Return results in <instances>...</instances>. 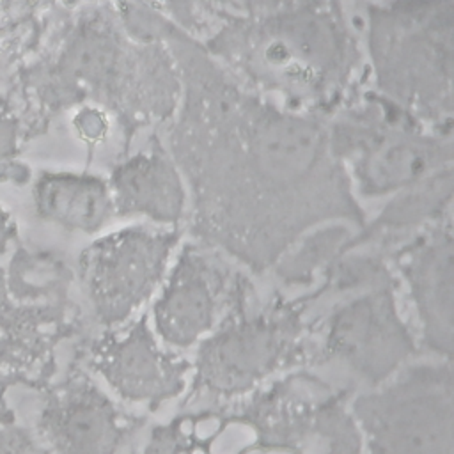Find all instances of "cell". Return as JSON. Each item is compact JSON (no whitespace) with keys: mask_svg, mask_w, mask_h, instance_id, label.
<instances>
[{"mask_svg":"<svg viewBox=\"0 0 454 454\" xmlns=\"http://www.w3.org/2000/svg\"><path fill=\"white\" fill-rule=\"evenodd\" d=\"M247 112L248 145H241L248 156L232 142H215L213 156L186 158L193 232L199 243L264 273L314 229L337 220L360 225L364 215L312 124L254 105Z\"/></svg>","mask_w":454,"mask_h":454,"instance_id":"6da1fadb","label":"cell"},{"mask_svg":"<svg viewBox=\"0 0 454 454\" xmlns=\"http://www.w3.org/2000/svg\"><path fill=\"white\" fill-rule=\"evenodd\" d=\"M349 397L303 367L245 397L186 410L206 454H358Z\"/></svg>","mask_w":454,"mask_h":454,"instance_id":"7a4b0ae2","label":"cell"},{"mask_svg":"<svg viewBox=\"0 0 454 454\" xmlns=\"http://www.w3.org/2000/svg\"><path fill=\"white\" fill-rule=\"evenodd\" d=\"M319 296L323 293L316 287L293 298L261 301L248 282L213 332L195 346L183 408L234 401L312 365L314 325L307 310Z\"/></svg>","mask_w":454,"mask_h":454,"instance_id":"3957f363","label":"cell"},{"mask_svg":"<svg viewBox=\"0 0 454 454\" xmlns=\"http://www.w3.org/2000/svg\"><path fill=\"white\" fill-rule=\"evenodd\" d=\"M369 46L380 87L397 105L422 119L450 115V0H399L372 12Z\"/></svg>","mask_w":454,"mask_h":454,"instance_id":"277c9868","label":"cell"},{"mask_svg":"<svg viewBox=\"0 0 454 454\" xmlns=\"http://www.w3.org/2000/svg\"><path fill=\"white\" fill-rule=\"evenodd\" d=\"M358 454H454L450 360H413L349 397Z\"/></svg>","mask_w":454,"mask_h":454,"instance_id":"5b68a950","label":"cell"},{"mask_svg":"<svg viewBox=\"0 0 454 454\" xmlns=\"http://www.w3.org/2000/svg\"><path fill=\"white\" fill-rule=\"evenodd\" d=\"M339 294L344 298L314 323V364H335L372 388L415 360L420 346L390 264Z\"/></svg>","mask_w":454,"mask_h":454,"instance_id":"8992f818","label":"cell"},{"mask_svg":"<svg viewBox=\"0 0 454 454\" xmlns=\"http://www.w3.org/2000/svg\"><path fill=\"white\" fill-rule=\"evenodd\" d=\"M177 245L174 227L129 225L99 234L82 250L76 277L101 330L140 314L158 293Z\"/></svg>","mask_w":454,"mask_h":454,"instance_id":"52a82bcc","label":"cell"},{"mask_svg":"<svg viewBox=\"0 0 454 454\" xmlns=\"http://www.w3.org/2000/svg\"><path fill=\"white\" fill-rule=\"evenodd\" d=\"M83 362L122 404L149 411L183 397L192 374V362L156 335L147 314L101 330L85 344Z\"/></svg>","mask_w":454,"mask_h":454,"instance_id":"ba28073f","label":"cell"},{"mask_svg":"<svg viewBox=\"0 0 454 454\" xmlns=\"http://www.w3.org/2000/svg\"><path fill=\"white\" fill-rule=\"evenodd\" d=\"M222 255L202 243H186L174 255L147 314L167 346L177 351L195 348L250 282L245 271L232 268Z\"/></svg>","mask_w":454,"mask_h":454,"instance_id":"9c48e42d","label":"cell"},{"mask_svg":"<svg viewBox=\"0 0 454 454\" xmlns=\"http://www.w3.org/2000/svg\"><path fill=\"white\" fill-rule=\"evenodd\" d=\"M144 422L74 364L44 388L34 433L48 454H119Z\"/></svg>","mask_w":454,"mask_h":454,"instance_id":"30bf717a","label":"cell"},{"mask_svg":"<svg viewBox=\"0 0 454 454\" xmlns=\"http://www.w3.org/2000/svg\"><path fill=\"white\" fill-rule=\"evenodd\" d=\"M78 330L80 310L73 300L18 301L0 268V424L16 419L9 392L16 387L44 390L57 372L59 346Z\"/></svg>","mask_w":454,"mask_h":454,"instance_id":"8fae6325","label":"cell"},{"mask_svg":"<svg viewBox=\"0 0 454 454\" xmlns=\"http://www.w3.org/2000/svg\"><path fill=\"white\" fill-rule=\"evenodd\" d=\"M390 259L403 289L419 346L433 358L450 360L454 348V248L450 216L406 239Z\"/></svg>","mask_w":454,"mask_h":454,"instance_id":"7c38bea8","label":"cell"},{"mask_svg":"<svg viewBox=\"0 0 454 454\" xmlns=\"http://www.w3.org/2000/svg\"><path fill=\"white\" fill-rule=\"evenodd\" d=\"M353 163V183L362 195H395L449 165V147L410 126L388 122L348 126L340 135Z\"/></svg>","mask_w":454,"mask_h":454,"instance_id":"4fadbf2b","label":"cell"},{"mask_svg":"<svg viewBox=\"0 0 454 454\" xmlns=\"http://www.w3.org/2000/svg\"><path fill=\"white\" fill-rule=\"evenodd\" d=\"M117 216H140L160 227L181 223L186 211L184 181L161 151L138 154L119 165L108 179Z\"/></svg>","mask_w":454,"mask_h":454,"instance_id":"5bb4252c","label":"cell"},{"mask_svg":"<svg viewBox=\"0 0 454 454\" xmlns=\"http://www.w3.org/2000/svg\"><path fill=\"white\" fill-rule=\"evenodd\" d=\"M32 206L44 223L85 236L101 234L117 216L108 181L89 172H39L32 183Z\"/></svg>","mask_w":454,"mask_h":454,"instance_id":"9a60e30c","label":"cell"},{"mask_svg":"<svg viewBox=\"0 0 454 454\" xmlns=\"http://www.w3.org/2000/svg\"><path fill=\"white\" fill-rule=\"evenodd\" d=\"M314 20H284L259 32V50L262 53V73L271 76L317 78L326 66L335 62V43H330L332 32L323 34Z\"/></svg>","mask_w":454,"mask_h":454,"instance_id":"2e32d148","label":"cell"},{"mask_svg":"<svg viewBox=\"0 0 454 454\" xmlns=\"http://www.w3.org/2000/svg\"><path fill=\"white\" fill-rule=\"evenodd\" d=\"M452 172L438 170L427 179L399 192L356 238H349L344 252L376 239H390L403 232H419L450 216Z\"/></svg>","mask_w":454,"mask_h":454,"instance_id":"e0dca14e","label":"cell"},{"mask_svg":"<svg viewBox=\"0 0 454 454\" xmlns=\"http://www.w3.org/2000/svg\"><path fill=\"white\" fill-rule=\"evenodd\" d=\"M5 286L12 298L23 303L69 301L73 271L51 250L18 243L7 268Z\"/></svg>","mask_w":454,"mask_h":454,"instance_id":"ac0fdd59","label":"cell"},{"mask_svg":"<svg viewBox=\"0 0 454 454\" xmlns=\"http://www.w3.org/2000/svg\"><path fill=\"white\" fill-rule=\"evenodd\" d=\"M30 176V167L21 160V119L0 92V184L21 186Z\"/></svg>","mask_w":454,"mask_h":454,"instance_id":"d6986e66","label":"cell"},{"mask_svg":"<svg viewBox=\"0 0 454 454\" xmlns=\"http://www.w3.org/2000/svg\"><path fill=\"white\" fill-rule=\"evenodd\" d=\"M0 454H48L34 429L16 422L0 424Z\"/></svg>","mask_w":454,"mask_h":454,"instance_id":"ffe728a7","label":"cell"},{"mask_svg":"<svg viewBox=\"0 0 454 454\" xmlns=\"http://www.w3.org/2000/svg\"><path fill=\"white\" fill-rule=\"evenodd\" d=\"M14 241H18V225L11 213L0 204V255L5 254Z\"/></svg>","mask_w":454,"mask_h":454,"instance_id":"44dd1931","label":"cell"},{"mask_svg":"<svg viewBox=\"0 0 454 454\" xmlns=\"http://www.w3.org/2000/svg\"><path fill=\"white\" fill-rule=\"evenodd\" d=\"M129 454H138V452H137V450H131V452H129Z\"/></svg>","mask_w":454,"mask_h":454,"instance_id":"7402d4cb","label":"cell"}]
</instances>
